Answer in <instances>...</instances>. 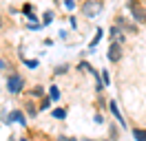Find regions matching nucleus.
I'll return each mask as SVG.
<instances>
[{
	"label": "nucleus",
	"mask_w": 146,
	"mask_h": 141,
	"mask_svg": "<svg viewBox=\"0 0 146 141\" xmlns=\"http://www.w3.org/2000/svg\"><path fill=\"white\" fill-rule=\"evenodd\" d=\"M126 9L131 11V18L137 24H146V7L139 0H126Z\"/></svg>",
	"instance_id": "nucleus-1"
},
{
	"label": "nucleus",
	"mask_w": 146,
	"mask_h": 141,
	"mask_svg": "<svg viewBox=\"0 0 146 141\" xmlns=\"http://www.w3.org/2000/svg\"><path fill=\"white\" fill-rule=\"evenodd\" d=\"M102 9H104V2H102V0H84L80 11H82L84 18H95Z\"/></svg>",
	"instance_id": "nucleus-2"
},
{
	"label": "nucleus",
	"mask_w": 146,
	"mask_h": 141,
	"mask_svg": "<svg viewBox=\"0 0 146 141\" xmlns=\"http://www.w3.org/2000/svg\"><path fill=\"white\" fill-rule=\"evenodd\" d=\"M7 90H9L11 95H18L25 90V77L20 75V73H11L9 77H7Z\"/></svg>",
	"instance_id": "nucleus-3"
},
{
	"label": "nucleus",
	"mask_w": 146,
	"mask_h": 141,
	"mask_svg": "<svg viewBox=\"0 0 146 141\" xmlns=\"http://www.w3.org/2000/svg\"><path fill=\"white\" fill-rule=\"evenodd\" d=\"M124 46H122V42H117V40H113V42L109 44V51H106V57H109L111 64H117L119 60H122V55H124Z\"/></svg>",
	"instance_id": "nucleus-4"
},
{
	"label": "nucleus",
	"mask_w": 146,
	"mask_h": 141,
	"mask_svg": "<svg viewBox=\"0 0 146 141\" xmlns=\"http://www.w3.org/2000/svg\"><path fill=\"white\" fill-rule=\"evenodd\" d=\"M115 24L119 26V29H122V31H124V33H131V35H137V24H133V22H128L126 18L124 16H117L115 18Z\"/></svg>",
	"instance_id": "nucleus-5"
},
{
	"label": "nucleus",
	"mask_w": 146,
	"mask_h": 141,
	"mask_svg": "<svg viewBox=\"0 0 146 141\" xmlns=\"http://www.w3.org/2000/svg\"><path fill=\"white\" fill-rule=\"evenodd\" d=\"M7 123H20V126H27V119H25V113L22 110H11V115L7 117Z\"/></svg>",
	"instance_id": "nucleus-6"
},
{
	"label": "nucleus",
	"mask_w": 146,
	"mask_h": 141,
	"mask_svg": "<svg viewBox=\"0 0 146 141\" xmlns=\"http://www.w3.org/2000/svg\"><path fill=\"white\" fill-rule=\"evenodd\" d=\"M109 110L113 113V117L119 121V126H126V121H124V117H122V113H119L117 104H115V99H111V101H109Z\"/></svg>",
	"instance_id": "nucleus-7"
},
{
	"label": "nucleus",
	"mask_w": 146,
	"mask_h": 141,
	"mask_svg": "<svg viewBox=\"0 0 146 141\" xmlns=\"http://www.w3.org/2000/svg\"><path fill=\"white\" fill-rule=\"evenodd\" d=\"M109 38H113V40H117V42L124 44V31H122L117 24H113V26L109 29Z\"/></svg>",
	"instance_id": "nucleus-8"
},
{
	"label": "nucleus",
	"mask_w": 146,
	"mask_h": 141,
	"mask_svg": "<svg viewBox=\"0 0 146 141\" xmlns=\"http://www.w3.org/2000/svg\"><path fill=\"white\" fill-rule=\"evenodd\" d=\"M133 137H135V141H146V130L144 128H133Z\"/></svg>",
	"instance_id": "nucleus-9"
},
{
	"label": "nucleus",
	"mask_w": 146,
	"mask_h": 141,
	"mask_svg": "<svg viewBox=\"0 0 146 141\" xmlns=\"http://www.w3.org/2000/svg\"><path fill=\"white\" fill-rule=\"evenodd\" d=\"M49 97H51V101H58V99H60V88L55 86H49Z\"/></svg>",
	"instance_id": "nucleus-10"
},
{
	"label": "nucleus",
	"mask_w": 146,
	"mask_h": 141,
	"mask_svg": "<svg viewBox=\"0 0 146 141\" xmlns=\"http://www.w3.org/2000/svg\"><path fill=\"white\" fill-rule=\"evenodd\" d=\"M29 95L31 97H44V88L42 86H33L31 90H29Z\"/></svg>",
	"instance_id": "nucleus-11"
},
{
	"label": "nucleus",
	"mask_w": 146,
	"mask_h": 141,
	"mask_svg": "<svg viewBox=\"0 0 146 141\" xmlns=\"http://www.w3.org/2000/svg\"><path fill=\"white\" fill-rule=\"evenodd\" d=\"M25 110H27L29 117H36V115H38V110L33 108V104H31V101H27V104H25Z\"/></svg>",
	"instance_id": "nucleus-12"
},
{
	"label": "nucleus",
	"mask_w": 146,
	"mask_h": 141,
	"mask_svg": "<svg viewBox=\"0 0 146 141\" xmlns=\"http://www.w3.org/2000/svg\"><path fill=\"white\" fill-rule=\"evenodd\" d=\"M66 69H69V64H60V66H55L53 75H64V73H66Z\"/></svg>",
	"instance_id": "nucleus-13"
},
{
	"label": "nucleus",
	"mask_w": 146,
	"mask_h": 141,
	"mask_svg": "<svg viewBox=\"0 0 146 141\" xmlns=\"http://www.w3.org/2000/svg\"><path fill=\"white\" fill-rule=\"evenodd\" d=\"M53 117H55V119H64V117H66V110H64V108H55Z\"/></svg>",
	"instance_id": "nucleus-14"
},
{
	"label": "nucleus",
	"mask_w": 146,
	"mask_h": 141,
	"mask_svg": "<svg viewBox=\"0 0 146 141\" xmlns=\"http://www.w3.org/2000/svg\"><path fill=\"white\" fill-rule=\"evenodd\" d=\"M102 84H104V86H111V75H109V70H102Z\"/></svg>",
	"instance_id": "nucleus-15"
},
{
	"label": "nucleus",
	"mask_w": 146,
	"mask_h": 141,
	"mask_svg": "<svg viewBox=\"0 0 146 141\" xmlns=\"http://www.w3.org/2000/svg\"><path fill=\"white\" fill-rule=\"evenodd\" d=\"M78 69H80V70H86V73H89V70H91L93 66L89 64V62H80V64H78Z\"/></svg>",
	"instance_id": "nucleus-16"
},
{
	"label": "nucleus",
	"mask_w": 146,
	"mask_h": 141,
	"mask_svg": "<svg viewBox=\"0 0 146 141\" xmlns=\"http://www.w3.org/2000/svg\"><path fill=\"white\" fill-rule=\"evenodd\" d=\"M49 106H51V97H49V99L42 97V106H40V110H49Z\"/></svg>",
	"instance_id": "nucleus-17"
},
{
	"label": "nucleus",
	"mask_w": 146,
	"mask_h": 141,
	"mask_svg": "<svg viewBox=\"0 0 146 141\" xmlns=\"http://www.w3.org/2000/svg\"><path fill=\"white\" fill-rule=\"evenodd\" d=\"M100 40H102V29H98V33H95V38H93V42H91V49H93L98 42H100Z\"/></svg>",
	"instance_id": "nucleus-18"
},
{
	"label": "nucleus",
	"mask_w": 146,
	"mask_h": 141,
	"mask_svg": "<svg viewBox=\"0 0 146 141\" xmlns=\"http://www.w3.org/2000/svg\"><path fill=\"white\" fill-rule=\"evenodd\" d=\"M55 141H78L75 137H66V134H60V137H55Z\"/></svg>",
	"instance_id": "nucleus-19"
},
{
	"label": "nucleus",
	"mask_w": 146,
	"mask_h": 141,
	"mask_svg": "<svg viewBox=\"0 0 146 141\" xmlns=\"http://www.w3.org/2000/svg\"><path fill=\"white\" fill-rule=\"evenodd\" d=\"M25 64H27L29 69H36V66H38V60H25Z\"/></svg>",
	"instance_id": "nucleus-20"
},
{
	"label": "nucleus",
	"mask_w": 146,
	"mask_h": 141,
	"mask_svg": "<svg viewBox=\"0 0 146 141\" xmlns=\"http://www.w3.org/2000/svg\"><path fill=\"white\" fill-rule=\"evenodd\" d=\"M49 22H51V11H49V13H44V24H49Z\"/></svg>",
	"instance_id": "nucleus-21"
},
{
	"label": "nucleus",
	"mask_w": 146,
	"mask_h": 141,
	"mask_svg": "<svg viewBox=\"0 0 146 141\" xmlns=\"http://www.w3.org/2000/svg\"><path fill=\"white\" fill-rule=\"evenodd\" d=\"M64 5H66V7H69V9H73V7H75V2H73V0H66Z\"/></svg>",
	"instance_id": "nucleus-22"
},
{
	"label": "nucleus",
	"mask_w": 146,
	"mask_h": 141,
	"mask_svg": "<svg viewBox=\"0 0 146 141\" xmlns=\"http://www.w3.org/2000/svg\"><path fill=\"white\" fill-rule=\"evenodd\" d=\"M0 69H7V62L2 60V57H0Z\"/></svg>",
	"instance_id": "nucleus-23"
},
{
	"label": "nucleus",
	"mask_w": 146,
	"mask_h": 141,
	"mask_svg": "<svg viewBox=\"0 0 146 141\" xmlns=\"http://www.w3.org/2000/svg\"><path fill=\"white\" fill-rule=\"evenodd\" d=\"M2 26H5V20H2V16H0V31H2Z\"/></svg>",
	"instance_id": "nucleus-24"
},
{
	"label": "nucleus",
	"mask_w": 146,
	"mask_h": 141,
	"mask_svg": "<svg viewBox=\"0 0 146 141\" xmlns=\"http://www.w3.org/2000/svg\"><path fill=\"white\" fill-rule=\"evenodd\" d=\"M80 141H95V139H80Z\"/></svg>",
	"instance_id": "nucleus-25"
},
{
	"label": "nucleus",
	"mask_w": 146,
	"mask_h": 141,
	"mask_svg": "<svg viewBox=\"0 0 146 141\" xmlns=\"http://www.w3.org/2000/svg\"><path fill=\"white\" fill-rule=\"evenodd\" d=\"M20 141H29V139H20Z\"/></svg>",
	"instance_id": "nucleus-26"
}]
</instances>
